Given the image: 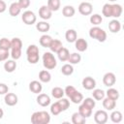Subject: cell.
<instances>
[{
	"instance_id": "obj_1",
	"label": "cell",
	"mask_w": 124,
	"mask_h": 124,
	"mask_svg": "<svg viewBox=\"0 0 124 124\" xmlns=\"http://www.w3.org/2000/svg\"><path fill=\"white\" fill-rule=\"evenodd\" d=\"M22 41L19 38H14L11 40V53L10 55L14 60H17L21 56Z\"/></svg>"
},
{
	"instance_id": "obj_2",
	"label": "cell",
	"mask_w": 124,
	"mask_h": 124,
	"mask_svg": "<svg viewBox=\"0 0 124 124\" xmlns=\"http://www.w3.org/2000/svg\"><path fill=\"white\" fill-rule=\"evenodd\" d=\"M31 122L33 124H48L50 122V115L45 110L35 111L31 116Z\"/></svg>"
},
{
	"instance_id": "obj_3",
	"label": "cell",
	"mask_w": 124,
	"mask_h": 124,
	"mask_svg": "<svg viewBox=\"0 0 124 124\" xmlns=\"http://www.w3.org/2000/svg\"><path fill=\"white\" fill-rule=\"evenodd\" d=\"M26 57L27 61L30 64H36L39 62L40 56H39V47L36 45H30L28 46L26 49Z\"/></svg>"
},
{
	"instance_id": "obj_4",
	"label": "cell",
	"mask_w": 124,
	"mask_h": 124,
	"mask_svg": "<svg viewBox=\"0 0 124 124\" xmlns=\"http://www.w3.org/2000/svg\"><path fill=\"white\" fill-rule=\"evenodd\" d=\"M89 36L92 39L97 40L100 43H104L107 40V33L104 29L98 27V26H94L92 28H90L89 30Z\"/></svg>"
},
{
	"instance_id": "obj_5",
	"label": "cell",
	"mask_w": 124,
	"mask_h": 124,
	"mask_svg": "<svg viewBox=\"0 0 124 124\" xmlns=\"http://www.w3.org/2000/svg\"><path fill=\"white\" fill-rule=\"evenodd\" d=\"M43 65L46 70H52L56 67L57 62L54 55L50 51H46L43 55Z\"/></svg>"
},
{
	"instance_id": "obj_6",
	"label": "cell",
	"mask_w": 124,
	"mask_h": 124,
	"mask_svg": "<svg viewBox=\"0 0 124 124\" xmlns=\"http://www.w3.org/2000/svg\"><path fill=\"white\" fill-rule=\"evenodd\" d=\"M21 19L26 25H32L37 21V16L32 11H25L21 16Z\"/></svg>"
},
{
	"instance_id": "obj_7",
	"label": "cell",
	"mask_w": 124,
	"mask_h": 124,
	"mask_svg": "<svg viewBox=\"0 0 124 124\" xmlns=\"http://www.w3.org/2000/svg\"><path fill=\"white\" fill-rule=\"evenodd\" d=\"M108 119V115L106 110L100 109L94 113V121L97 124H105L107 123Z\"/></svg>"
},
{
	"instance_id": "obj_8",
	"label": "cell",
	"mask_w": 124,
	"mask_h": 124,
	"mask_svg": "<svg viewBox=\"0 0 124 124\" xmlns=\"http://www.w3.org/2000/svg\"><path fill=\"white\" fill-rule=\"evenodd\" d=\"M93 6L89 2H81L78 6V12L82 16H89L92 14Z\"/></svg>"
},
{
	"instance_id": "obj_9",
	"label": "cell",
	"mask_w": 124,
	"mask_h": 124,
	"mask_svg": "<svg viewBox=\"0 0 124 124\" xmlns=\"http://www.w3.org/2000/svg\"><path fill=\"white\" fill-rule=\"evenodd\" d=\"M115 81H116L115 75L111 72H108V73L105 74L104 77H103V83L108 87H111L112 85H114Z\"/></svg>"
},
{
	"instance_id": "obj_10",
	"label": "cell",
	"mask_w": 124,
	"mask_h": 124,
	"mask_svg": "<svg viewBox=\"0 0 124 124\" xmlns=\"http://www.w3.org/2000/svg\"><path fill=\"white\" fill-rule=\"evenodd\" d=\"M52 16V11L46 5L42 6L40 9H39V16L44 19V20H47L51 17Z\"/></svg>"
},
{
	"instance_id": "obj_11",
	"label": "cell",
	"mask_w": 124,
	"mask_h": 124,
	"mask_svg": "<svg viewBox=\"0 0 124 124\" xmlns=\"http://www.w3.org/2000/svg\"><path fill=\"white\" fill-rule=\"evenodd\" d=\"M82 87L86 90H93L96 87V80L91 77H85L82 79Z\"/></svg>"
},
{
	"instance_id": "obj_12",
	"label": "cell",
	"mask_w": 124,
	"mask_h": 124,
	"mask_svg": "<svg viewBox=\"0 0 124 124\" xmlns=\"http://www.w3.org/2000/svg\"><path fill=\"white\" fill-rule=\"evenodd\" d=\"M4 101H5V104L7 106L13 107V106H16L17 104L18 98L15 93H6L5 97H4Z\"/></svg>"
},
{
	"instance_id": "obj_13",
	"label": "cell",
	"mask_w": 124,
	"mask_h": 124,
	"mask_svg": "<svg viewBox=\"0 0 124 124\" xmlns=\"http://www.w3.org/2000/svg\"><path fill=\"white\" fill-rule=\"evenodd\" d=\"M37 103L41 107H47L50 104V98L47 94H45V93L39 94L37 97Z\"/></svg>"
},
{
	"instance_id": "obj_14",
	"label": "cell",
	"mask_w": 124,
	"mask_h": 124,
	"mask_svg": "<svg viewBox=\"0 0 124 124\" xmlns=\"http://www.w3.org/2000/svg\"><path fill=\"white\" fill-rule=\"evenodd\" d=\"M75 46L76 48L78 49V51H80V52H83L87 49V46H88V44L86 42L85 39H82V38H79V39H77L76 42H75Z\"/></svg>"
},
{
	"instance_id": "obj_15",
	"label": "cell",
	"mask_w": 124,
	"mask_h": 124,
	"mask_svg": "<svg viewBox=\"0 0 124 124\" xmlns=\"http://www.w3.org/2000/svg\"><path fill=\"white\" fill-rule=\"evenodd\" d=\"M29 90L35 94H39L42 92L43 90V85L40 81L38 80H32L30 83H29Z\"/></svg>"
},
{
	"instance_id": "obj_16",
	"label": "cell",
	"mask_w": 124,
	"mask_h": 124,
	"mask_svg": "<svg viewBox=\"0 0 124 124\" xmlns=\"http://www.w3.org/2000/svg\"><path fill=\"white\" fill-rule=\"evenodd\" d=\"M20 12H21V8L19 7L17 2H14V3H12L10 5L9 14H10L11 16H18L20 14Z\"/></svg>"
},
{
	"instance_id": "obj_17",
	"label": "cell",
	"mask_w": 124,
	"mask_h": 124,
	"mask_svg": "<svg viewBox=\"0 0 124 124\" xmlns=\"http://www.w3.org/2000/svg\"><path fill=\"white\" fill-rule=\"evenodd\" d=\"M108 29L111 33H118L121 29V23L119 20H117L116 18L115 19H112L110 20V22L108 23Z\"/></svg>"
},
{
	"instance_id": "obj_18",
	"label": "cell",
	"mask_w": 124,
	"mask_h": 124,
	"mask_svg": "<svg viewBox=\"0 0 124 124\" xmlns=\"http://www.w3.org/2000/svg\"><path fill=\"white\" fill-rule=\"evenodd\" d=\"M65 39L68 43H75L78 39V34L75 29H68L65 33Z\"/></svg>"
},
{
	"instance_id": "obj_19",
	"label": "cell",
	"mask_w": 124,
	"mask_h": 124,
	"mask_svg": "<svg viewBox=\"0 0 124 124\" xmlns=\"http://www.w3.org/2000/svg\"><path fill=\"white\" fill-rule=\"evenodd\" d=\"M49 49L51 52H58L62 47H63V45H62V42L57 40V39H52L50 45H49Z\"/></svg>"
},
{
	"instance_id": "obj_20",
	"label": "cell",
	"mask_w": 124,
	"mask_h": 124,
	"mask_svg": "<svg viewBox=\"0 0 124 124\" xmlns=\"http://www.w3.org/2000/svg\"><path fill=\"white\" fill-rule=\"evenodd\" d=\"M116 106V102L108 97L104 98L103 99V107L107 109V110H112Z\"/></svg>"
},
{
	"instance_id": "obj_21",
	"label": "cell",
	"mask_w": 124,
	"mask_h": 124,
	"mask_svg": "<svg viewBox=\"0 0 124 124\" xmlns=\"http://www.w3.org/2000/svg\"><path fill=\"white\" fill-rule=\"evenodd\" d=\"M122 6L119 4H111V17H119L122 14Z\"/></svg>"
},
{
	"instance_id": "obj_22",
	"label": "cell",
	"mask_w": 124,
	"mask_h": 124,
	"mask_svg": "<svg viewBox=\"0 0 124 124\" xmlns=\"http://www.w3.org/2000/svg\"><path fill=\"white\" fill-rule=\"evenodd\" d=\"M39 79L41 82H49L50 79H51V75L48 71L46 70H42L40 73H39Z\"/></svg>"
},
{
	"instance_id": "obj_23",
	"label": "cell",
	"mask_w": 124,
	"mask_h": 124,
	"mask_svg": "<svg viewBox=\"0 0 124 124\" xmlns=\"http://www.w3.org/2000/svg\"><path fill=\"white\" fill-rule=\"evenodd\" d=\"M76 13V10L73 6L71 5H66L65 7H63L62 9V15L65 17H72Z\"/></svg>"
},
{
	"instance_id": "obj_24",
	"label": "cell",
	"mask_w": 124,
	"mask_h": 124,
	"mask_svg": "<svg viewBox=\"0 0 124 124\" xmlns=\"http://www.w3.org/2000/svg\"><path fill=\"white\" fill-rule=\"evenodd\" d=\"M69 55H70V51H69V49L66 48V47H64V46L57 52V56H58L59 60L62 61V62L67 61L68 58H69Z\"/></svg>"
},
{
	"instance_id": "obj_25",
	"label": "cell",
	"mask_w": 124,
	"mask_h": 124,
	"mask_svg": "<svg viewBox=\"0 0 124 124\" xmlns=\"http://www.w3.org/2000/svg\"><path fill=\"white\" fill-rule=\"evenodd\" d=\"M4 69L7 73H13L16 69V62L14 59L13 60H6L5 64H4Z\"/></svg>"
},
{
	"instance_id": "obj_26",
	"label": "cell",
	"mask_w": 124,
	"mask_h": 124,
	"mask_svg": "<svg viewBox=\"0 0 124 124\" xmlns=\"http://www.w3.org/2000/svg\"><path fill=\"white\" fill-rule=\"evenodd\" d=\"M78 112H79L83 117H85V118H87V117H89V116L92 115V109H91L90 108L86 107V106L83 105V104H81V105L78 107Z\"/></svg>"
},
{
	"instance_id": "obj_27",
	"label": "cell",
	"mask_w": 124,
	"mask_h": 124,
	"mask_svg": "<svg viewBox=\"0 0 124 124\" xmlns=\"http://www.w3.org/2000/svg\"><path fill=\"white\" fill-rule=\"evenodd\" d=\"M72 122L74 124H84L86 122V118L83 117L78 111L73 113L72 115Z\"/></svg>"
},
{
	"instance_id": "obj_28",
	"label": "cell",
	"mask_w": 124,
	"mask_h": 124,
	"mask_svg": "<svg viewBox=\"0 0 124 124\" xmlns=\"http://www.w3.org/2000/svg\"><path fill=\"white\" fill-rule=\"evenodd\" d=\"M36 28L39 32H47L50 28V25L49 23H47L46 21H39L38 23H36Z\"/></svg>"
},
{
	"instance_id": "obj_29",
	"label": "cell",
	"mask_w": 124,
	"mask_h": 124,
	"mask_svg": "<svg viewBox=\"0 0 124 124\" xmlns=\"http://www.w3.org/2000/svg\"><path fill=\"white\" fill-rule=\"evenodd\" d=\"M51 41H52V38L49 36V35H43V36H41V38H40V45L43 46V47H48L49 46V45H50V43H51Z\"/></svg>"
},
{
	"instance_id": "obj_30",
	"label": "cell",
	"mask_w": 124,
	"mask_h": 124,
	"mask_svg": "<svg viewBox=\"0 0 124 124\" xmlns=\"http://www.w3.org/2000/svg\"><path fill=\"white\" fill-rule=\"evenodd\" d=\"M92 96H93V99L94 100H97V101H101L105 98L106 96V92L103 90V89H93V92H92Z\"/></svg>"
},
{
	"instance_id": "obj_31",
	"label": "cell",
	"mask_w": 124,
	"mask_h": 124,
	"mask_svg": "<svg viewBox=\"0 0 124 124\" xmlns=\"http://www.w3.org/2000/svg\"><path fill=\"white\" fill-rule=\"evenodd\" d=\"M106 95H107V97H108V98H110V99H112L114 101H116L119 98V92H118V90L115 89V88H112V87H109L107 90Z\"/></svg>"
},
{
	"instance_id": "obj_32",
	"label": "cell",
	"mask_w": 124,
	"mask_h": 124,
	"mask_svg": "<svg viewBox=\"0 0 124 124\" xmlns=\"http://www.w3.org/2000/svg\"><path fill=\"white\" fill-rule=\"evenodd\" d=\"M52 12H56L59 10L61 6L60 0H47V5H46Z\"/></svg>"
},
{
	"instance_id": "obj_33",
	"label": "cell",
	"mask_w": 124,
	"mask_h": 124,
	"mask_svg": "<svg viewBox=\"0 0 124 124\" xmlns=\"http://www.w3.org/2000/svg\"><path fill=\"white\" fill-rule=\"evenodd\" d=\"M81 60V56L80 54L77 53V52H74V53H71L69 55V58H68V62H70V64L74 65V64H78Z\"/></svg>"
},
{
	"instance_id": "obj_34",
	"label": "cell",
	"mask_w": 124,
	"mask_h": 124,
	"mask_svg": "<svg viewBox=\"0 0 124 124\" xmlns=\"http://www.w3.org/2000/svg\"><path fill=\"white\" fill-rule=\"evenodd\" d=\"M51 95H52V97L55 98V99H60V98H62V97L65 95V92H64V89H62L61 87L56 86V87L52 88V90H51Z\"/></svg>"
},
{
	"instance_id": "obj_35",
	"label": "cell",
	"mask_w": 124,
	"mask_h": 124,
	"mask_svg": "<svg viewBox=\"0 0 124 124\" xmlns=\"http://www.w3.org/2000/svg\"><path fill=\"white\" fill-rule=\"evenodd\" d=\"M61 73L64 76H71L74 73V67L72 64H64L61 68Z\"/></svg>"
},
{
	"instance_id": "obj_36",
	"label": "cell",
	"mask_w": 124,
	"mask_h": 124,
	"mask_svg": "<svg viewBox=\"0 0 124 124\" xmlns=\"http://www.w3.org/2000/svg\"><path fill=\"white\" fill-rule=\"evenodd\" d=\"M109 116H110V120L113 123H119L122 120V113L119 110H113Z\"/></svg>"
},
{
	"instance_id": "obj_37",
	"label": "cell",
	"mask_w": 124,
	"mask_h": 124,
	"mask_svg": "<svg viewBox=\"0 0 124 124\" xmlns=\"http://www.w3.org/2000/svg\"><path fill=\"white\" fill-rule=\"evenodd\" d=\"M70 99H71V101L74 103V104H79V103H81L82 102V100H83V95L80 93V92H78V90L70 97Z\"/></svg>"
},
{
	"instance_id": "obj_38",
	"label": "cell",
	"mask_w": 124,
	"mask_h": 124,
	"mask_svg": "<svg viewBox=\"0 0 124 124\" xmlns=\"http://www.w3.org/2000/svg\"><path fill=\"white\" fill-rule=\"evenodd\" d=\"M102 21H103V17L99 14H94L90 16V22L95 26H98L99 24H101Z\"/></svg>"
},
{
	"instance_id": "obj_39",
	"label": "cell",
	"mask_w": 124,
	"mask_h": 124,
	"mask_svg": "<svg viewBox=\"0 0 124 124\" xmlns=\"http://www.w3.org/2000/svg\"><path fill=\"white\" fill-rule=\"evenodd\" d=\"M50 112H51V114H53V115H58L60 112H62V108H61V107H60L58 101L55 102L54 104H52V105L50 106Z\"/></svg>"
},
{
	"instance_id": "obj_40",
	"label": "cell",
	"mask_w": 124,
	"mask_h": 124,
	"mask_svg": "<svg viewBox=\"0 0 124 124\" xmlns=\"http://www.w3.org/2000/svg\"><path fill=\"white\" fill-rule=\"evenodd\" d=\"M102 14H103V16H105L106 17H111V4L106 3V4L103 6Z\"/></svg>"
},
{
	"instance_id": "obj_41",
	"label": "cell",
	"mask_w": 124,
	"mask_h": 124,
	"mask_svg": "<svg viewBox=\"0 0 124 124\" xmlns=\"http://www.w3.org/2000/svg\"><path fill=\"white\" fill-rule=\"evenodd\" d=\"M58 103H59V105H60V107L62 108V111L67 110L69 108V107H70V101L68 99H66V98H63V97L60 98Z\"/></svg>"
},
{
	"instance_id": "obj_42",
	"label": "cell",
	"mask_w": 124,
	"mask_h": 124,
	"mask_svg": "<svg viewBox=\"0 0 124 124\" xmlns=\"http://www.w3.org/2000/svg\"><path fill=\"white\" fill-rule=\"evenodd\" d=\"M0 47L9 50L11 48V41L7 38H2L0 39Z\"/></svg>"
},
{
	"instance_id": "obj_43",
	"label": "cell",
	"mask_w": 124,
	"mask_h": 124,
	"mask_svg": "<svg viewBox=\"0 0 124 124\" xmlns=\"http://www.w3.org/2000/svg\"><path fill=\"white\" fill-rule=\"evenodd\" d=\"M82 104L85 105L86 107L90 108L91 109H93L95 108V106H96V102L94 101L93 98H85L84 100H82Z\"/></svg>"
},
{
	"instance_id": "obj_44",
	"label": "cell",
	"mask_w": 124,
	"mask_h": 124,
	"mask_svg": "<svg viewBox=\"0 0 124 124\" xmlns=\"http://www.w3.org/2000/svg\"><path fill=\"white\" fill-rule=\"evenodd\" d=\"M9 56H10L9 50L0 47V62H1V61H6Z\"/></svg>"
},
{
	"instance_id": "obj_45",
	"label": "cell",
	"mask_w": 124,
	"mask_h": 124,
	"mask_svg": "<svg viewBox=\"0 0 124 124\" xmlns=\"http://www.w3.org/2000/svg\"><path fill=\"white\" fill-rule=\"evenodd\" d=\"M76 91H77V89H76V88H75L73 85H68V86H67V87L64 89L65 95H66L67 97H69V98H70V97H71V96H72V95H73V94H74Z\"/></svg>"
},
{
	"instance_id": "obj_46",
	"label": "cell",
	"mask_w": 124,
	"mask_h": 124,
	"mask_svg": "<svg viewBox=\"0 0 124 124\" xmlns=\"http://www.w3.org/2000/svg\"><path fill=\"white\" fill-rule=\"evenodd\" d=\"M17 3L19 5V7L21 8V10L22 9H26V8H28L30 6V0H18Z\"/></svg>"
},
{
	"instance_id": "obj_47",
	"label": "cell",
	"mask_w": 124,
	"mask_h": 124,
	"mask_svg": "<svg viewBox=\"0 0 124 124\" xmlns=\"http://www.w3.org/2000/svg\"><path fill=\"white\" fill-rule=\"evenodd\" d=\"M8 91H9L8 85L0 82V95H5L6 93H8Z\"/></svg>"
},
{
	"instance_id": "obj_48",
	"label": "cell",
	"mask_w": 124,
	"mask_h": 124,
	"mask_svg": "<svg viewBox=\"0 0 124 124\" xmlns=\"http://www.w3.org/2000/svg\"><path fill=\"white\" fill-rule=\"evenodd\" d=\"M6 9H7V5H6L5 1L0 0V14L1 13H4L6 11Z\"/></svg>"
},
{
	"instance_id": "obj_49",
	"label": "cell",
	"mask_w": 124,
	"mask_h": 124,
	"mask_svg": "<svg viewBox=\"0 0 124 124\" xmlns=\"http://www.w3.org/2000/svg\"><path fill=\"white\" fill-rule=\"evenodd\" d=\"M3 116H4V111H3V109L0 108V119H1Z\"/></svg>"
},
{
	"instance_id": "obj_50",
	"label": "cell",
	"mask_w": 124,
	"mask_h": 124,
	"mask_svg": "<svg viewBox=\"0 0 124 124\" xmlns=\"http://www.w3.org/2000/svg\"><path fill=\"white\" fill-rule=\"evenodd\" d=\"M108 1H110V2H114V1H116V0H108Z\"/></svg>"
}]
</instances>
